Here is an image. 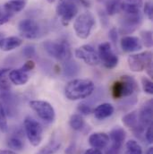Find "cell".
Returning a JSON list of instances; mask_svg holds the SVG:
<instances>
[{
    "label": "cell",
    "mask_w": 153,
    "mask_h": 154,
    "mask_svg": "<svg viewBox=\"0 0 153 154\" xmlns=\"http://www.w3.org/2000/svg\"><path fill=\"white\" fill-rule=\"evenodd\" d=\"M95 90V85L89 79H74L70 81L66 88V97L70 100H80L90 97Z\"/></svg>",
    "instance_id": "1"
},
{
    "label": "cell",
    "mask_w": 153,
    "mask_h": 154,
    "mask_svg": "<svg viewBox=\"0 0 153 154\" xmlns=\"http://www.w3.org/2000/svg\"><path fill=\"white\" fill-rule=\"evenodd\" d=\"M138 91L139 86L136 80L130 75L121 76L112 86V96L115 100L134 96Z\"/></svg>",
    "instance_id": "2"
},
{
    "label": "cell",
    "mask_w": 153,
    "mask_h": 154,
    "mask_svg": "<svg viewBox=\"0 0 153 154\" xmlns=\"http://www.w3.org/2000/svg\"><path fill=\"white\" fill-rule=\"evenodd\" d=\"M43 48L52 57L62 63L68 61L72 57V50L67 41H52L47 40L43 43Z\"/></svg>",
    "instance_id": "3"
},
{
    "label": "cell",
    "mask_w": 153,
    "mask_h": 154,
    "mask_svg": "<svg viewBox=\"0 0 153 154\" xmlns=\"http://www.w3.org/2000/svg\"><path fill=\"white\" fill-rule=\"evenodd\" d=\"M95 25V18L90 12H85L78 15L74 23V30L78 38L86 39L91 33Z\"/></svg>",
    "instance_id": "4"
},
{
    "label": "cell",
    "mask_w": 153,
    "mask_h": 154,
    "mask_svg": "<svg viewBox=\"0 0 153 154\" xmlns=\"http://www.w3.org/2000/svg\"><path fill=\"white\" fill-rule=\"evenodd\" d=\"M78 5L77 0H59L56 10L64 26H67L77 15L79 11Z\"/></svg>",
    "instance_id": "5"
},
{
    "label": "cell",
    "mask_w": 153,
    "mask_h": 154,
    "mask_svg": "<svg viewBox=\"0 0 153 154\" xmlns=\"http://www.w3.org/2000/svg\"><path fill=\"white\" fill-rule=\"evenodd\" d=\"M24 130L29 142L33 146H38L43 138V126L32 116H27L23 122Z\"/></svg>",
    "instance_id": "6"
},
{
    "label": "cell",
    "mask_w": 153,
    "mask_h": 154,
    "mask_svg": "<svg viewBox=\"0 0 153 154\" xmlns=\"http://www.w3.org/2000/svg\"><path fill=\"white\" fill-rule=\"evenodd\" d=\"M142 16L141 13L138 14H124L120 21L119 32L121 34H131L135 32L142 24Z\"/></svg>",
    "instance_id": "7"
},
{
    "label": "cell",
    "mask_w": 153,
    "mask_h": 154,
    "mask_svg": "<svg viewBox=\"0 0 153 154\" xmlns=\"http://www.w3.org/2000/svg\"><path fill=\"white\" fill-rule=\"evenodd\" d=\"M151 61H152V53L151 51H143L138 54L130 55L127 58L129 68L135 73L144 71Z\"/></svg>",
    "instance_id": "8"
},
{
    "label": "cell",
    "mask_w": 153,
    "mask_h": 154,
    "mask_svg": "<svg viewBox=\"0 0 153 154\" xmlns=\"http://www.w3.org/2000/svg\"><path fill=\"white\" fill-rule=\"evenodd\" d=\"M98 55L100 62L108 69H113L118 64V57L114 53L109 42H103L98 48Z\"/></svg>",
    "instance_id": "9"
},
{
    "label": "cell",
    "mask_w": 153,
    "mask_h": 154,
    "mask_svg": "<svg viewBox=\"0 0 153 154\" xmlns=\"http://www.w3.org/2000/svg\"><path fill=\"white\" fill-rule=\"evenodd\" d=\"M30 107L46 123H53L56 117L55 109L52 105L45 100H32Z\"/></svg>",
    "instance_id": "10"
},
{
    "label": "cell",
    "mask_w": 153,
    "mask_h": 154,
    "mask_svg": "<svg viewBox=\"0 0 153 154\" xmlns=\"http://www.w3.org/2000/svg\"><path fill=\"white\" fill-rule=\"evenodd\" d=\"M75 54L77 58L82 60L85 64L89 66H98L100 63L98 52L90 45L86 44L78 48L75 49Z\"/></svg>",
    "instance_id": "11"
},
{
    "label": "cell",
    "mask_w": 153,
    "mask_h": 154,
    "mask_svg": "<svg viewBox=\"0 0 153 154\" xmlns=\"http://www.w3.org/2000/svg\"><path fill=\"white\" fill-rule=\"evenodd\" d=\"M109 140H111L112 144L110 148L107 151L106 154H119L126 138V133L124 128L116 126L113 128L109 133Z\"/></svg>",
    "instance_id": "12"
},
{
    "label": "cell",
    "mask_w": 153,
    "mask_h": 154,
    "mask_svg": "<svg viewBox=\"0 0 153 154\" xmlns=\"http://www.w3.org/2000/svg\"><path fill=\"white\" fill-rule=\"evenodd\" d=\"M18 30L21 36L28 39H33L38 38L40 32V27L37 22L32 19L22 20L18 24Z\"/></svg>",
    "instance_id": "13"
},
{
    "label": "cell",
    "mask_w": 153,
    "mask_h": 154,
    "mask_svg": "<svg viewBox=\"0 0 153 154\" xmlns=\"http://www.w3.org/2000/svg\"><path fill=\"white\" fill-rule=\"evenodd\" d=\"M1 104L3 105L6 115L14 116L17 112V101L16 98L9 91H2L0 94Z\"/></svg>",
    "instance_id": "14"
},
{
    "label": "cell",
    "mask_w": 153,
    "mask_h": 154,
    "mask_svg": "<svg viewBox=\"0 0 153 154\" xmlns=\"http://www.w3.org/2000/svg\"><path fill=\"white\" fill-rule=\"evenodd\" d=\"M124 125L132 129V131L138 136L140 134H142L144 131V126H142L139 121V116L137 111H133V112H130L128 114L124 116L122 119Z\"/></svg>",
    "instance_id": "15"
},
{
    "label": "cell",
    "mask_w": 153,
    "mask_h": 154,
    "mask_svg": "<svg viewBox=\"0 0 153 154\" xmlns=\"http://www.w3.org/2000/svg\"><path fill=\"white\" fill-rule=\"evenodd\" d=\"M120 45L123 51L127 53H132L141 50L142 48V44L140 38L135 36H129V35H126L122 38L120 41Z\"/></svg>",
    "instance_id": "16"
},
{
    "label": "cell",
    "mask_w": 153,
    "mask_h": 154,
    "mask_svg": "<svg viewBox=\"0 0 153 154\" xmlns=\"http://www.w3.org/2000/svg\"><path fill=\"white\" fill-rule=\"evenodd\" d=\"M109 136L106 133H94L90 135L89 137V143L92 148L95 149H104L109 143Z\"/></svg>",
    "instance_id": "17"
},
{
    "label": "cell",
    "mask_w": 153,
    "mask_h": 154,
    "mask_svg": "<svg viewBox=\"0 0 153 154\" xmlns=\"http://www.w3.org/2000/svg\"><path fill=\"white\" fill-rule=\"evenodd\" d=\"M138 116H139V121L142 126L145 127L152 124V100H149L143 105L142 109H141Z\"/></svg>",
    "instance_id": "18"
},
{
    "label": "cell",
    "mask_w": 153,
    "mask_h": 154,
    "mask_svg": "<svg viewBox=\"0 0 153 154\" xmlns=\"http://www.w3.org/2000/svg\"><path fill=\"white\" fill-rule=\"evenodd\" d=\"M8 78L14 84L17 86L24 85L29 81V75L28 73L24 72L22 68L19 69H14L9 72Z\"/></svg>",
    "instance_id": "19"
},
{
    "label": "cell",
    "mask_w": 153,
    "mask_h": 154,
    "mask_svg": "<svg viewBox=\"0 0 153 154\" xmlns=\"http://www.w3.org/2000/svg\"><path fill=\"white\" fill-rule=\"evenodd\" d=\"M114 111L115 109L113 105H111L110 103H102L99 105L97 108H95V109L93 110V114L97 119L103 120L113 115Z\"/></svg>",
    "instance_id": "20"
},
{
    "label": "cell",
    "mask_w": 153,
    "mask_h": 154,
    "mask_svg": "<svg viewBox=\"0 0 153 154\" xmlns=\"http://www.w3.org/2000/svg\"><path fill=\"white\" fill-rule=\"evenodd\" d=\"M28 0H9L4 5V11L10 14H18L24 9Z\"/></svg>",
    "instance_id": "21"
},
{
    "label": "cell",
    "mask_w": 153,
    "mask_h": 154,
    "mask_svg": "<svg viewBox=\"0 0 153 154\" xmlns=\"http://www.w3.org/2000/svg\"><path fill=\"white\" fill-rule=\"evenodd\" d=\"M23 44V39L16 36L3 38L0 40V48L3 51H11L20 47Z\"/></svg>",
    "instance_id": "22"
},
{
    "label": "cell",
    "mask_w": 153,
    "mask_h": 154,
    "mask_svg": "<svg viewBox=\"0 0 153 154\" xmlns=\"http://www.w3.org/2000/svg\"><path fill=\"white\" fill-rule=\"evenodd\" d=\"M80 73V66L75 61L71 59L63 63V74L66 77H75Z\"/></svg>",
    "instance_id": "23"
},
{
    "label": "cell",
    "mask_w": 153,
    "mask_h": 154,
    "mask_svg": "<svg viewBox=\"0 0 153 154\" xmlns=\"http://www.w3.org/2000/svg\"><path fill=\"white\" fill-rule=\"evenodd\" d=\"M61 148V143L57 141H51L46 146L41 148L37 154H55Z\"/></svg>",
    "instance_id": "24"
},
{
    "label": "cell",
    "mask_w": 153,
    "mask_h": 154,
    "mask_svg": "<svg viewBox=\"0 0 153 154\" xmlns=\"http://www.w3.org/2000/svg\"><path fill=\"white\" fill-rule=\"evenodd\" d=\"M121 0H106V12L108 15H114L121 9Z\"/></svg>",
    "instance_id": "25"
},
{
    "label": "cell",
    "mask_w": 153,
    "mask_h": 154,
    "mask_svg": "<svg viewBox=\"0 0 153 154\" xmlns=\"http://www.w3.org/2000/svg\"><path fill=\"white\" fill-rule=\"evenodd\" d=\"M84 119L80 114H74L71 116L69 120V125L72 127V129L75 131H80L84 126Z\"/></svg>",
    "instance_id": "26"
},
{
    "label": "cell",
    "mask_w": 153,
    "mask_h": 154,
    "mask_svg": "<svg viewBox=\"0 0 153 154\" xmlns=\"http://www.w3.org/2000/svg\"><path fill=\"white\" fill-rule=\"evenodd\" d=\"M125 154H142V149L136 141L129 140L125 144Z\"/></svg>",
    "instance_id": "27"
},
{
    "label": "cell",
    "mask_w": 153,
    "mask_h": 154,
    "mask_svg": "<svg viewBox=\"0 0 153 154\" xmlns=\"http://www.w3.org/2000/svg\"><path fill=\"white\" fill-rule=\"evenodd\" d=\"M7 145L12 150H14V151H22L23 149V145L24 144H23V142L21 139V137H19L18 135H12L8 139Z\"/></svg>",
    "instance_id": "28"
},
{
    "label": "cell",
    "mask_w": 153,
    "mask_h": 154,
    "mask_svg": "<svg viewBox=\"0 0 153 154\" xmlns=\"http://www.w3.org/2000/svg\"><path fill=\"white\" fill-rule=\"evenodd\" d=\"M9 68L0 69V91H7L10 90V83L6 77V75L9 74Z\"/></svg>",
    "instance_id": "29"
},
{
    "label": "cell",
    "mask_w": 153,
    "mask_h": 154,
    "mask_svg": "<svg viewBox=\"0 0 153 154\" xmlns=\"http://www.w3.org/2000/svg\"><path fill=\"white\" fill-rule=\"evenodd\" d=\"M7 115L6 112L3 107V105L0 102V130L4 133L7 132L8 130V124H7Z\"/></svg>",
    "instance_id": "30"
},
{
    "label": "cell",
    "mask_w": 153,
    "mask_h": 154,
    "mask_svg": "<svg viewBox=\"0 0 153 154\" xmlns=\"http://www.w3.org/2000/svg\"><path fill=\"white\" fill-rule=\"evenodd\" d=\"M141 39L146 48H150L152 47V32L151 31H142L141 32Z\"/></svg>",
    "instance_id": "31"
},
{
    "label": "cell",
    "mask_w": 153,
    "mask_h": 154,
    "mask_svg": "<svg viewBox=\"0 0 153 154\" xmlns=\"http://www.w3.org/2000/svg\"><path fill=\"white\" fill-rule=\"evenodd\" d=\"M142 89L144 91V92L151 95L153 93V83L152 81L150 80L147 77H142Z\"/></svg>",
    "instance_id": "32"
},
{
    "label": "cell",
    "mask_w": 153,
    "mask_h": 154,
    "mask_svg": "<svg viewBox=\"0 0 153 154\" xmlns=\"http://www.w3.org/2000/svg\"><path fill=\"white\" fill-rule=\"evenodd\" d=\"M79 113H81V115L83 116H88L90 115L91 112H92V109H91V106L88 103V102H81L79 105H78V108H77Z\"/></svg>",
    "instance_id": "33"
},
{
    "label": "cell",
    "mask_w": 153,
    "mask_h": 154,
    "mask_svg": "<svg viewBox=\"0 0 153 154\" xmlns=\"http://www.w3.org/2000/svg\"><path fill=\"white\" fill-rule=\"evenodd\" d=\"M22 53H23V55L25 57L31 58V57H32L35 56V53H36L35 47L32 46V45H27V46H25V47L23 48Z\"/></svg>",
    "instance_id": "34"
},
{
    "label": "cell",
    "mask_w": 153,
    "mask_h": 154,
    "mask_svg": "<svg viewBox=\"0 0 153 154\" xmlns=\"http://www.w3.org/2000/svg\"><path fill=\"white\" fill-rule=\"evenodd\" d=\"M12 16H13L12 14H10L5 12V11L2 10L1 7H0V26H1V25H4L5 23H6L7 22H9V20H10V18H11Z\"/></svg>",
    "instance_id": "35"
},
{
    "label": "cell",
    "mask_w": 153,
    "mask_h": 154,
    "mask_svg": "<svg viewBox=\"0 0 153 154\" xmlns=\"http://www.w3.org/2000/svg\"><path fill=\"white\" fill-rule=\"evenodd\" d=\"M144 13L150 20L153 18V5L151 2H146L144 4Z\"/></svg>",
    "instance_id": "36"
},
{
    "label": "cell",
    "mask_w": 153,
    "mask_h": 154,
    "mask_svg": "<svg viewBox=\"0 0 153 154\" xmlns=\"http://www.w3.org/2000/svg\"><path fill=\"white\" fill-rule=\"evenodd\" d=\"M145 138L149 143H153V125L152 124L149 125L147 126V131L145 133Z\"/></svg>",
    "instance_id": "37"
},
{
    "label": "cell",
    "mask_w": 153,
    "mask_h": 154,
    "mask_svg": "<svg viewBox=\"0 0 153 154\" xmlns=\"http://www.w3.org/2000/svg\"><path fill=\"white\" fill-rule=\"evenodd\" d=\"M109 37L110 38V40L112 41V43L116 46V43H117V40H118V31L116 30V28H112L110 31H109Z\"/></svg>",
    "instance_id": "38"
},
{
    "label": "cell",
    "mask_w": 153,
    "mask_h": 154,
    "mask_svg": "<svg viewBox=\"0 0 153 154\" xmlns=\"http://www.w3.org/2000/svg\"><path fill=\"white\" fill-rule=\"evenodd\" d=\"M34 67H35V63H34V61H32V60H28L21 68H22L24 72L28 73V72L32 71V69H34Z\"/></svg>",
    "instance_id": "39"
},
{
    "label": "cell",
    "mask_w": 153,
    "mask_h": 154,
    "mask_svg": "<svg viewBox=\"0 0 153 154\" xmlns=\"http://www.w3.org/2000/svg\"><path fill=\"white\" fill-rule=\"evenodd\" d=\"M145 70H146V72H147V74H148V75L150 77H152L153 74H152V61H151L148 65H147V66H146V68H145Z\"/></svg>",
    "instance_id": "40"
},
{
    "label": "cell",
    "mask_w": 153,
    "mask_h": 154,
    "mask_svg": "<svg viewBox=\"0 0 153 154\" xmlns=\"http://www.w3.org/2000/svg\"><path fill=\"white\" fill-rule=\"evenodd\" d=\"M84 154H102V152H100V150L99 149H95V148H92V149H89L87 150Z\"/></svg>",
    "instance_id": "41"
},
{
    "label": "cell",
    "mask_w": 153,
    "mask_h": 154,
    "mask_svg": "<svg viewBox=\"0 0 153 154\" xmlns=\"http://www.w3.org/2000/svg\"><path fill=\"white\" fill-rule=\"evenodd\" d=\"M124 2L133 4V5H136L139 6H142V0H124Z\"/></svg>",
    "instance_id": "42"
},
{
    "label": "cell",
    "mask_w": 153,
    "mask_h": 154,
    "mask_svg": "<svg viewBox=\"0 0 153 154\" xmlns=\"http://www.w3.org/2000/svg\"><path fill=\"white\" fill-rule=\"evenodd\" d=\"M0 154H17L15 152L11 150H0Z\"/></svg>",
    "instance_id": "43"
},
{
    "label": "cell",
    "mask_w": 153,
    "mask_h": 154,
    "mask_svg": "<svg viewBox=\"0 0 153 154\" xmlns=\"http://www.w3.org/2000/svg\"><path fill=\"white\" fill-rule=\"evenodd\" d=\"M146 154H153V148H152V147H151V148H149V149H148V151L146 152Z\"/></svg>",
    "instance_id": "44"
},
{
    "label": "cell",
    "mask_w": 153,
    "mask_h": 154,
    "mask_svg": "<svg viewBox=\"0 0 153 154\" xmlns=\"http://www.w3.org/2000/svg\"><path fill=\"white\" fill-rule=\"evenodd\" d=\"M47 1L48 3H50V4H52V3H54V2H55L56 0H47Z\"/></svg>",
    "instance_id": "45"
},
{
    "label": "cell",
    "mask_w": 153,
    "mask_h": 154,
    "mask_svg": "<svg viewBox=\"0 0 153 154\" xmlns=\"http://www.w3.org/2000/svg\"><path fill=\"white\" fill-rule=\"evenodd\" d=\"M2 38H3V35H2V34H0V40H1Z\"/></svg>",
    "instance_id": "46"
}]
</instances>
